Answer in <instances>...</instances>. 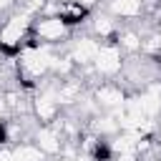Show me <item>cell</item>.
Wrapping results in <instances>:
<instances>
[{"mask_svg": "<svg viewBox=\"0 0 161 161\" xmlns=\"http://www.w3.org/2000/svg\"><path fill=\"white\" fill-rule=\"evenodd\" d=\"M78 3H80V5H86L88 10H93V8H96V5L101 3V0H78Z\"/></svg>", "mask_w": 161, "mask_h": 161, "instance_id": "12", "label": "cell"}, {"mask_svg": "<svg viewBox=\"0 0 161 161\" xmlns=\"http://www.w3.org/2000/svg\"><path fill=\"white\" fill-rule=\"evenodd\" d=\"M45 3H48V0H15V3H13V10L35 18V15H40V10L45 8Z\"/></svg>", "mask_w": 161, "mask_h": 161, "instance_id": "10", "label": "cell"}, {"mask_svg": "<svg viewBox=\"0 0 161 161\" xmlns=\"http://www.w3.org/2000/svg\"><path fill=\"white\" fill-rule=\"evenodd\" d=\"M98 48H101V40L93 38V35L88 33V35H78V38H73L68 55H70V60H73L75 65H91L93 58H96V53H98Z\"/></svg>", "mask_w": 161, "mask_h": 161, "instance_id": "4", "label": "cell"}, {"mask_svg": "<svg viewBox=\"0 0 161 161\" xmlns=\"http://www.w3.org/2000/svg\"><path fill=\"white\" fill-rule=\"evenodd\" d=\"M45 45H58L63 40L70 38V28L58 18V15H35L33 18V28H30Z\"/></svg>", "mask_w": 161, "mask_h": 161, "instance_id": "1", "label": "cell"}, {"mask_svg": "<svg viewBox=\"0 0 161 161\" xmlns=\"http://www.w3.org/2000/svg\"><path fill=\"white\" fill-rule=\"evenodd\" d=\"M55 15H58L70 30H75V28H80V25L91 18V10H88L86 5H80L78 0H73V3H60Z\"/></svg>", "mask_w": 161, "mask_h": 161, "instance_id": "6", "label": "cell"}, {"mask_svg": "<svg viewBox=\"0 0 161 161\" xmlns=\"http://www.w3.org/2000/svg\"><path fill=\"white\" fill-rule=\"evenodd\" d=\"M13 3L15 0H0V15H8L13 10Z\"/></svg>", "mask_w": 161, "mask_h": 161, "instance_id": "11", "label": "cell"}, {"mask_svg": "<svg viewBox=\"0 0 161 161\" xmlns=\"http://www.w3.org/2000/svg\"><path fill=\"white\" fill-rule=\"evenodd\" d=\"M91 96H93V101L98 103V108H103V111H108V113H116V111L123 108V101H126L128 93L123 91L121 83H116V80H103V83H98V86L91 88Z\"/></svg>", "mask_w": 161, "mask_h": 161, "instance_id": "3", "label": "cell"}, {"mask_svg": "<svg viewBox=\"0 0 161 161\" xmlns=\"http://www.w3.org/2000/svg\"><path fill=\"white\" fill-rule=\"evenodd\" d=\"M50 161H78V158H70V156H63V153H58V156H50Z\"/></svg>", "mask_w": 161, "mask_h": 161, "instance_id": "13", "label": "cell"}, {"mask_svg": "<svg viewBox=\"0 0 161 161\" xmlns=\"http://www.w3.org/2000/svg\"><path fill=\"white\" fill-rule=\"evenodd\" d=\"M116 30H118V23H116V18L111 13H96L91 18V23H88V33L93 38H98V40H106Z\"/></svg>", "mask_w": 161, "mask_h": 161, "instance_id": "7", "label": "cell"}, {"mask_svg": "<svg viewBox=\"0 0 161 161\" xmlns=\"http://www.w3.org/2000/svg\"><path fill=\"white\" fill-rule=\"evenodd\" d=\"M108 13L113 18L133 20L143 15V0H108Z\"/></svg>", "mask_w": 161, "mask_h": 161, "instance_id": "8", "label": "cell"}, {"mask_svg": "<svg viewBox=\"0 0 161 161\" xmlns=\"http://www.w3.org/2000/svg\"><path fill=\"white\" fill-rule=\"evenodd\" d=\"M93 70H96V75H101L106 80L121 75V70H123V53L118 50V45H103L101 43V48H98V53L93 58Z\"/></svg>", "mask_w": 161, "mask_h": 161, "instance_id": "2", "label": "cell"}, {"mask_svg": "<svg viewBox=\"0 0 161 161\" xmlns=\"http://www.w3.org/2000/svg\"><path fill=\"white\" fill-rule=\"evenodd\" d=\"M10 151H13V161H45V153H43L33 141L10 146Z\"/></svg>", "mask_w": 161, "mask_h": 161, "instance_id": "9", "label": "cell"}, {"mask_svg": "<svg viewBox=\"0 0 161 161\" xmlns=\"http://www.w3.org/2000/svg\"><path fill=\"white\" fill-rule=\"evenodd\" d=\"M33 143L45 153V156H58L63 148V138L55 128H50L48 123H38L33 131Z\"/></svg>", "mask_w": 161, "mask_h": 161, "instance_id": "5", "label": "cell"}]
</instances>
